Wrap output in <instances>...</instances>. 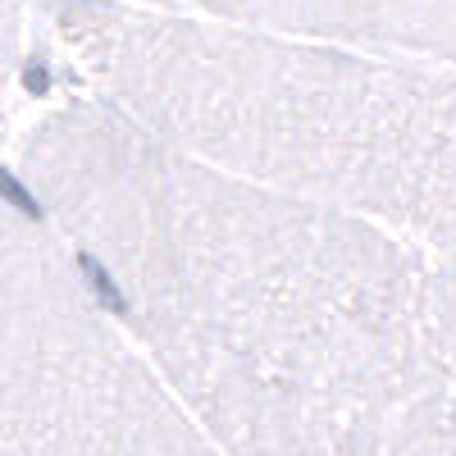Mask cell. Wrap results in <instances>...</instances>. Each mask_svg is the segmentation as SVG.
<instances>
[{
	"label": "cell",
	"instance_id": "obj_5",
	"mask_svg": "<svg viewBox=\"0 0 456 456\" xmlns=\"http://www.w3.org/2000/svg\"><path fill=\"white\" fill-rule=\"evenodd\" d=\"M28 10L23 0H0V101H5L28 69Z\"/></svg>",
	"mask_w": 456,
	"mask_h": 456
},
{
	"label": "cell",
	"instance_id": "obj_3",
	"mask_svg": "<svg viewBox=\"0 0 456 456\" xmlns=\"http://www.w3.org/2000/svg\"><path fill=\"white\" fill-rule=\"evenodd\" d=\"M0 456H215L5 165Z\"/></svg>",
	"mask_w": 456,
	"mask_h": 456
},
{
	"label": "cell",
	"instance_id": "obj_1",
	"mask_svg": "<svg viewBox=\"0 0 456 456\" xmlns=\"http://www.w3.org/2000/svg\"><path fill=\"white\" fill-rule=\"evenodd\" d=\"M10 174L215 456H452V256L215 174L87 96Z\"/></svg>",
	"mask_w": 456,
	"mask_h": 456
},
{
	"label": "cell",
	"instance_id": "obj_2",
	"mask_svg": "<svg viewBox=\"0 0 456 456\" xmlns=\"http://www.w3.org/2000/svg\"><path fill=\"white\" fill-rule=\"evenodd\" d=\"M78 96L238 183L352 210L452 256V64L137 0H32Z\"/></svg>",
	"mask_w": 456,
	"mask_h": 456
},
{
	"label": "cell",
	"instance_id": "obj_4",
	"mask_svg": "<svg viewBox=\"0 0 456 456\" xmlns=\"http://www.w3.org/2000/svg\"><path fill=\"white\" fill-rule=\"evenodd\" d=\"M137 5L411 60H447L456 19L452 0H137Z\"/></svg>",
	"mask_w": 456,
	"mask_h": 456
}]
</instances>
